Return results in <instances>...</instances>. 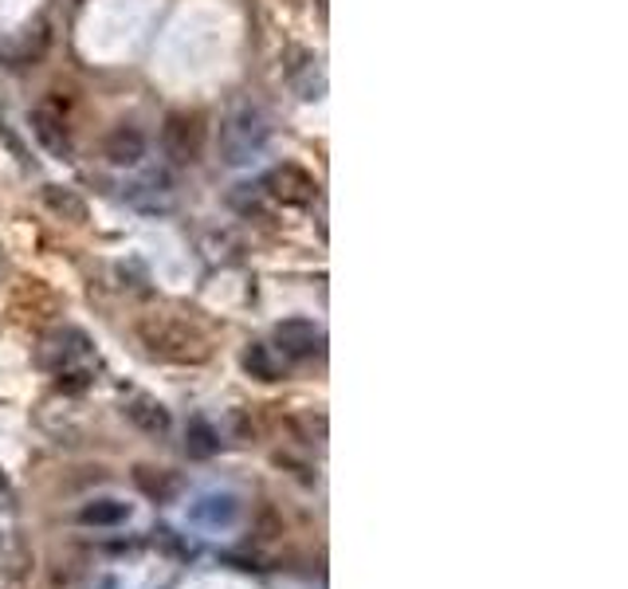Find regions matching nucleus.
Wrapping results in <instances>:
<instances>
[{
  "label": "nucleus",
  "mask_w": 628,
  "mask_h": 589,
  "mask_svg": "<svg viewBox=\"0 0 628 589\" xmlns=\"http://www.w3.org/2000/svg\"><path fill=\"white\" fill-rule=\"evenodd\" d=\"M138 342H142L150 358L174 366H201L213 358V342L196 322L181 319V315H142L138 319Z\"/></svg>",
  "instance_id": "f257e3e1"
},
{
  "label": "nucleus",
  "mask_w": 628,
  "mask_h": 589,
  "mask_svg": "<svg viewBox=\"0 0 628 589\" xmlns=\"http://www.w3.org/2000/svg\"><path fill=\"white\" fill-rule=\"evenodd\" d=\"M271 138V126H268V114L256 111V106H244L220 126V157L225 166H247L264 154V145Z\"/></svg>",
  "instance_id": "f03ea898"
},
{
  "label": "nucleus",
  "mask_w": 628,
  "mask_h": 589,
  "mask_svg": "<svg viewBox=\"0 0 628 589\" xmlns=\"http://www.w3.org/2000/svg\"><path fill=\"white\" fill-rule=\"evenodd\" d=\"M205 142H208V130H205V118H201V114L177 111L165 118L162 145L174 166H193V162H201Z\"/></svg>",
  "instance_id": "7ed1b4c3"
},
{
  "label": "nucleus",
  "mask_w": 628,
  "mask_h": 589,
  "mask_svg": "<svg viewBox=\"0 0 628 589\" xmlns=\"http://www.w3.org/2000/svg\"><path fill=\"white\" fill-rule=\"evenodd\" d=\"M91 342L82 331H72V326H63V331L48 334L40 346V362L48 366L52 373H91Z\"/></svg>",
  "instance_id": "20e7f679"
},
{
  "label": "nucleus",
  "mask_w": 628,
  "mask_h": 589,
  "mask_svg": "<svg viewBox=\"0 0 628 589\" xmlns=\"http://www.w3.org/2000/svg\"><path fill=\"white\" fill-rule=\"evenodd\" d=\"M259 189H264L271 201H279V205H295V208L310 205V201L319 196V181H315L303 166H295V162H283V166L271 169Z\"/></svg>",
  "instance_id": "39448f33"
},
{
  "label": "nucleus",
  "mask_w": 628,
  "mask_h": 589,
  "mask_svg": "<svg viewBox=\"0 0 628 589\" xmlns=\"http://www.w3.org/2000/svg\"><path fill=\"white\" fill-rule=\"evenodd\" d=\"M322 331L307 319H287L275 326V350L287 358V362H310L322 354Z\"/></svg>",
  "instance_id": "423d86ee"
},
{
  "label": "nucleus",
  "mask_w": 628,
  "mask_h": 589,
  "mask_svg": "<svg viewBox=\"0 0 628 589\" xmlns=\"http://www.w3.org/2000/svg\"><path fill=\"white\" fill-rule=\"evenodd\" d=\"M31 135L52 157H72V135H67V118L55 106H36L31 111Z\"/></svg>",
  "instance_id": "0eeeda50"
},
{
  "label": "nucleus",
  "mask_w": 628,
  "mask_h": 589,
  "mask_svg": "<svg viewBox=\"0 0 628 589\" xmlns=\"http://www.w3.org/2000/svg\"><path fill=\"white\" fill-rule=\"evenodd\" d=\"M103 154H106V162L111 166H118V169H130V166H138L145 157V135L138 130V126H114L111 135H106V142H103Z\"/></svg>",
  "instance_id": "6e6552de"
},
{
  "label": "nucleus",
  "mask_w": 628,
  "mask_h": 589,
  "mask_svg": "<svg viewBox=\"0 0 628 589\" xmlns=\"http://www.w3.org/2000/svg\"><path fill=\"white\" fill-rule=\"evenodd\" d=\"M244 370L252 373L256 382H279V377H287L291 362L271 346V342H252L244 350Z\"/></svg>",
  "instance_id": "1a4fd4ad"
},
{
  "label": "nucleus",
  "mask_w": 628,
  "mask_h": 589,
  "mask_svg": "<svg viewBox=\"0 0 628 589\" xmlns=\"http://www.w3.org/2000/svg\"><path fill=\"white\" fill-rule=\"evenodd\" d=\"M295 60H299V63H291V67H287L291 87H295V94H299V99L315 103V99H322V91H326V79H322L319 60H315L310 52H295Z\"/></svg>",
  "instance_id": "9d476101"
},
{
  "label": "nucleus",
  "mask_w": 628,
  "mask_h": 589,
  "mask_svg": "<svg viewBox=\"0 0 628 589\" xmlns=\"http://www.w3.org/2000/svg\"><path fill=\"white\" fill-rule=\"evenodd\" d=\"M126 518H130V507H126L123 499L106 496V499H91V503L75 515V523H79V527H118Z\"/></svg>",
  "instance_id": "9b49d317"
},
{
  "label": "nucleus",
  "mask_w": 628,
  "mask_h": 589,
  "mask_svg": "<svg viewBox=\"0 0 628 589\" xmlns=\"http://www.w3.org/2000/svg\"><path fill=\"white\" fill-rule=\"evenodd\" d=\"M126 417L150 436H162L169 433V413H165V405L154 401V397H134V401L126 405Z\"/></svg>",
  "instance_id": "f8f14e48"
},
{
  "label": "nucleus",
  "mask_w": 628,
  "mask_h": 589,
  "mask_svg": "<svg viewBox=\"0 0 628 589\" xmlns=\"http://www.w3.org/2000/svg\"><path fill=\"white\" fill-rule=\"evenodd\" d=\"M43 205L52 208L55 217L63 220H87V201H82L79 193H75L72 185H43Z\"/></svg>",
  "instance_id": "ddd939ff"
},
{
  "label": "nucleus",
  "mask_w": 628,
  "mask_h": 589,
  "mask_svg": "<svg viewBox=\"0 0 628 589\" xmlns=\"http://www.w3.org/2000/svg\"><path fill=\"white\" fill-rule=\"evenodd\" d=\"M134 484L142 487L150 499H157V503H162V499H169L177 491V476H174V472H165V468H138Z\"/></svg>",
  "instance_id": "4468645a"
},
{
  "label": "nucleus",
  "mask_w": 628,
  "mask_h": 589,
  "mask_svg": "<svg viewBox=\"0 0 628 589\" xmlns=\"http://www.w3.org/2000/svg\"><path fill=\"white\" fill-rule=\"evenodd\" d=\"M220 448V440H217V433L208 428L205 421H193L189 424V452L193 456H213Z\"/></svg>",
  "instance_id": "2eb2a0df"
},
{
  "label": "nucleus",
  "mask_w": 628,
  "mask_h": 589,
  "mask_svg": "<svg viewBox=\"0 0 628 589\" xmlns=\"http://www.w3.org/2000/svg\"><path fill=\"white\" fill-rule=\"evenodd\" d=\"M319 12H326V0H319Z\"/></svg>",
  "instance_id": "dca6fc26"
},
{
  "label": "nucleus",
  "mask_w": 628,
  "mask_h": 589,
  "mask_svg": "<svg viewBox=\"0 0 628 589\" xmlns=\"http://www.w3.org/2000/svg\"><path fill=\"white\" fill-rule=\"evenodd\" d=\"M0 276H4V256H0Z\"/></svg>",
  "instance_id": "f3484780"
}]
</instances>
